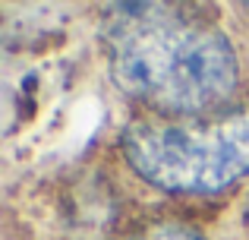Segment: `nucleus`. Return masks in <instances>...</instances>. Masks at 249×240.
<instances>
[{"label": "nucleus", "instance_id": "nucleus-3", "mask_svg": "<svg viewBox=\"0 0 249 240\" xmlns=\"http://www.w3.org/2000/svg\"><path fill=\"white\" fill-rule=\"evenodd\" d=\"M145 240H202V237L186 228H177V224H164V228H155Z\"/></svg>", "mask_w": 249, "mask_h": 240}, {"label": "nucleus", "instance_id": "nucleus-1", "mask_svg": "<svg viewBox=\"0 0 249 240\" xmlns=\"http://www.w3.org/2000/svg\"><path fill=\"white\" fill-rule=\"evenodd\" d=\"M110 76L129 98L193 114L221 105L233 92L237 54L227 35L212 25L148 16L110 35Z\"/></svg>", "mask_w": 249, "mask_h": 240}, {"label": "nucleus", "instance_id": "nucleus-2", "mask_svg": "<svg viewBox=\"0 0 249 240\" xmlns=\"http://www.w3.org/2000/svg\"><path fill=\"white\" fill-rule=\"evenodd\" d=\"M123 152L152 186L212 196L249 174V108L214 123L136 127L123 136Z\"/></svg>", "mask_w": 249, "mask_h": 240}]
</instances>
